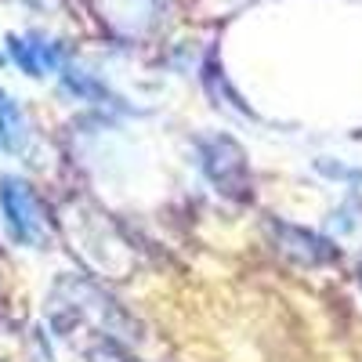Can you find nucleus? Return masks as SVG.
<instances>
[{"label":"nucleus","instance_id":"f257e3e1","mask_svg":"<svg viewBox=\"0 0 362 362\" xmlns=\"http://www.w3.org/2000/svg\"><path fill=\"white\" fill-rule=\"evenodd\" d=\"M0 210H4V225L15 243L40 247L47 239V210L25 177H0Z\"/></svg>","mask_w":362,"mask_h":362},{"label":"nucleus","instance_id":"f03ea898","mask_svg":"<svg viewBox=\"0 0 362 362\" xmlns=\"http://www.w3.org/2000/svg\"><path fill=\"white\" fill-rule=\"evenodd\" d=\"M199 156H203V170L210 174L214 185H221L232 196L247 192V185H250L247 160H243V153H239V145L232 138H206L199 145Z\"/></svg>","mask_w":362,"mask_h":362},{"label":"nucleus","instance_id":"7ed1b4c3","mask_svg":"<svg viewBox=\"0 0 362 362\" xmlns=\"http://www.w3.org/2000/svg\"><path fill=\"white\" fill-rule=\"evenodd\" d=\"M8 47H11V58L22 66V73L29 76H47L51 69L62 66V47L44 37H11Z\"/></svg>","mask_w":362,"mask_h":362},{"label":"nucleus","instance_id":"20e7f679","mask_svg":"<svg viewBox=\"0 0 362 362\" xmlns=\"http://www.w3.org/2000/svg\"><path fill=\"white\" fill-rule=\"evenodd\" d=\"M25 116L18 109V102L8 95V90H0V145L8 148V153H18L25 145Z\"/></svg>","mask_w":362,"mask_h":362},{"label":"nucleus","instance_id":"39448f33","mask_svg":"<svg viewBox=\"0 0 362 362\" xmlns=\"http://www.w3.org/2000/svg\"><path fill=\"white\" fill-rule=\"evenodd\" d=\"M90 358H95V362H134L131 355H124L116 344H102V348H95V351H90Z\"/></svg>","mask_w":362,"mask_h":362}]
</instances>
